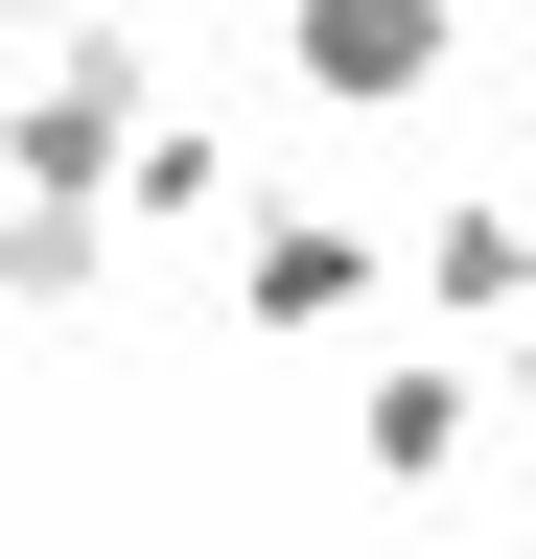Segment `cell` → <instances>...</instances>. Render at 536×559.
<instances>
[{"label":"cell","mask_w":536,"mask_h":559,"mask_svg":"<svg viewBox=\"0 0 536 559\" xmlns=\"http://www.w3.org/2000/svg\"><path fill=\"white\" fill-rule=\"evenodd\" d=\"M164 140V70H141V0H94V24H47V70H24V187H94L117 210V164Z\"/></svg>","instance_id":"1"},{"label":"cell","mask_w":536,"mask_h":559,"mask_svg":"<svg viewBox=\"0 0 536 559\" xmlns=\"http://www.w3.org/2000/svg\"><path fill=\"white\" fill-rule=\"evenodd\" d=\"M443 47H466V0H281V70H303L326 117H420Z\"/></svg>","instance_id":"2"},{"label":"cell","mask_w":536,"mask_h":559,"mask_svg":"<svg viewBox=\"0 0 536 559\" xmlns=\"http://www.w3.org/2000/svg\"><path fill=\"white\" fill-rule=\"evenodd\" d=\"M466 419H490V349H373L350 373V466L420 513V489H466Z\"/></svg>","instance_id":"3"},{"label":"cell","mask_w":536,"mask_h":559,"mask_svg":"<svg viewBox=\"0 0 536 559\" xmlns=\"http://www.w3.org/2000/svg\"><path fill=\"white\" fill-rule=\"evenodd\" d=\"M396 280H420V326L490 349V326H536V210H513V187H443L420 234H396Z\"/></svg>","instance_id":"4"},{"label":"cell","mask_w":536,"mask_h":559,"mask_svg":"<svg viewBox=\"0 0 536 559\" xmlns=\"http://www.w3.org/2000/svg\"><path fill=\"white\" fill-rule=\"evenodd\" d=\"M373 257H396L373 210H257V234H234V326H281V349H303V326H350V304H373Z\"/></svg>","instance_id":"5"},{"label":"cell","mask_w":536,"mask_h":559,"mask_svg":"<svg viewBox=\"0 0 536 559\" xmlns=\"http://www.w3.org/2000/svg\"><path fill=\"white\" fill-rule=\"evenodd\" d=\"M257 210H281V187H257V164H234L211 117H164L141 164H117V234H257Z\"/></svg>","instance_id":"6"},{"label":"cell","mask_w":536,"mask_h":559,"mask_svg":"<svg viewBox=\"0 0 536 559\" xmlns=\"http://www.w3.org/2000/svg\"><path fill=\"white\" fill-rule=\"evenodd\" d=\"M24 304H47V326L117 304V210H94V187H24Z\"/></svg>","instance_id":"7"}]
</instances>
